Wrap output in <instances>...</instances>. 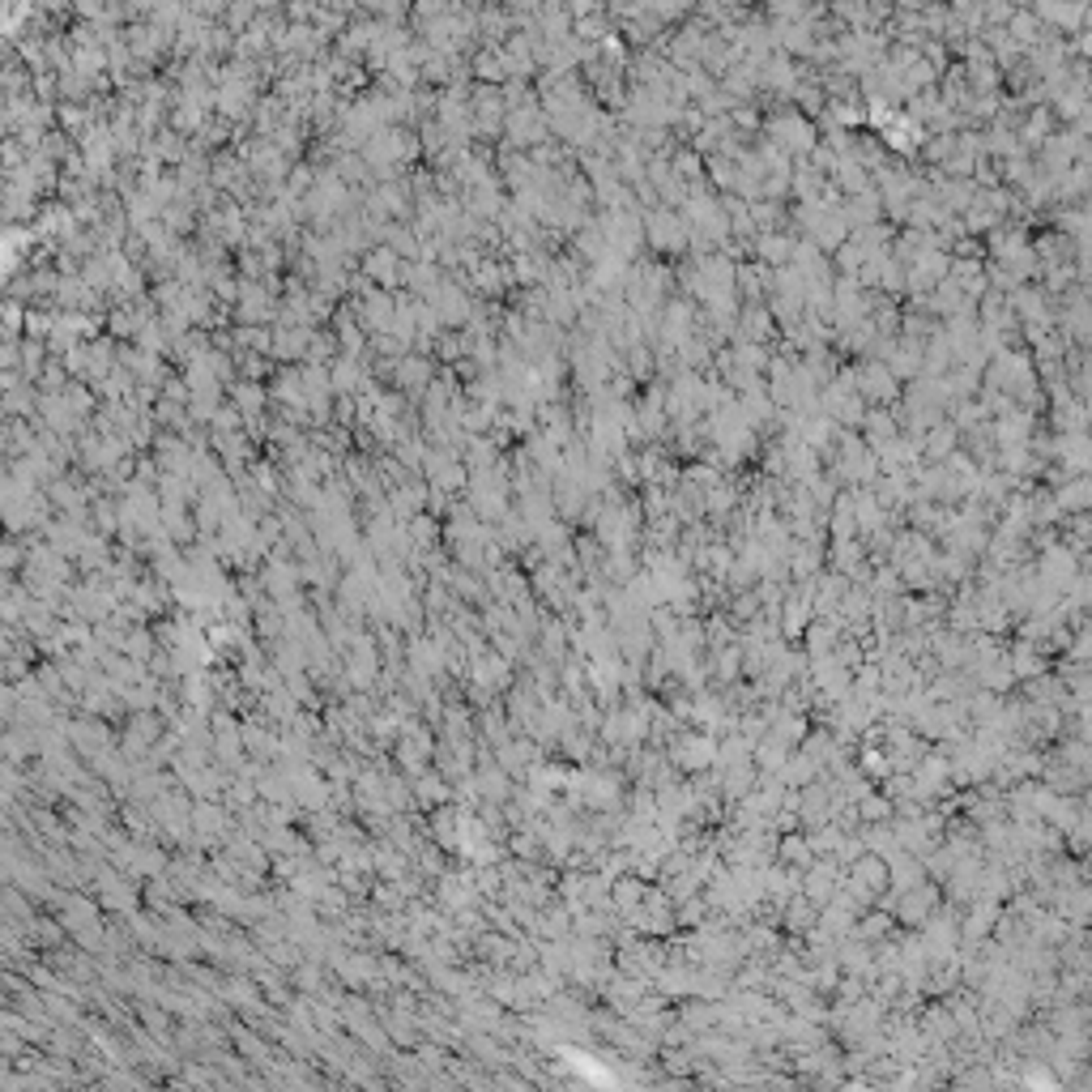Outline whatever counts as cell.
Wrapping results in <instances>:
<instances>
[{"label":"cell","mask_w":1092,"mask_h":1092,"mask_svg":"<svg viewBox=\"0 0 1092 1092\" xmlns=\"http://www.w3.org/2000/svg\"><path fill=\"white\" fill-rule=\"evenodd\" d=\"M303 342H307V333H303V329H290V333H282V338H277L274 350H277V355H286V359H290V355H299V350H303Z\"/></svg>","instance_id":"3957f363"},{"label":"cell","mask_w":1092,"mask_h":1092,"mask_svg":"<svg viewBox=\"0 0 1092 1092\" xmlns=\"http://www.w3.org/2000/svg\"><path fill=\"white\" fill-rule=\"evenodd\" d=\"M368 269H371V277H380V282H393V269H397V256H393V248H380L376 256L368 261Z\"/></svg>","instance_id":"6da1fadb"},{"label":"cell","mask_w":1092,"mask_h":1092,"mask_svg":"<svg viewBox=\"0 0 1092 1092\" xmlns=\"http://www.w3.org/2000/svg\"><path fill=\"white\" fill-rule=\"evenodd\" d=\"M248 14H252L248 0H235V5H231V26H244V22H248Z\"/></svg>","instance_id":"5b68a950"},{"label":"cell","mask_w":1092,"mask_h":1092,"mask_svg":"<svg viewBox=\"0 0 1092 1092\" xmlns=\"http://www.w3.org/2000/svg\"><path fill=\"white\" fill-rule=\"evenodd\" d=\"M363 320H368V325H380V329H384V325L393 320V307H389V299H384V295H376V299L363 303Z\"/></svg>","instance_id":"7a4b0ae2"},{"label":"cell","mask_w":1092,"mask_h":1092,"mask_svg":"<svg viewBox=\"0 0 1092 1092\" xmlns=\"http://www.w3.org/2000/svg\"><path fill=\"white\" fill-rule=\"evenodd\" d=\"M261 5H274V0H261Z\"/></svg>","instance_id":"8992f818"},{"label":"cell","mask_w":1092,"mask_h":1092,"mask_svg":"<svg viewBox=\"0 0 1092 1092\" xmlns=\"http://www.w3.org/2000/svg\"><path fill=\"white\" fill-rule=\"evenodd\" d=\"M422 376H427L422 363H401V384H422Z\"/></svg>","instance_id":"277c9868"}]
</instances>
